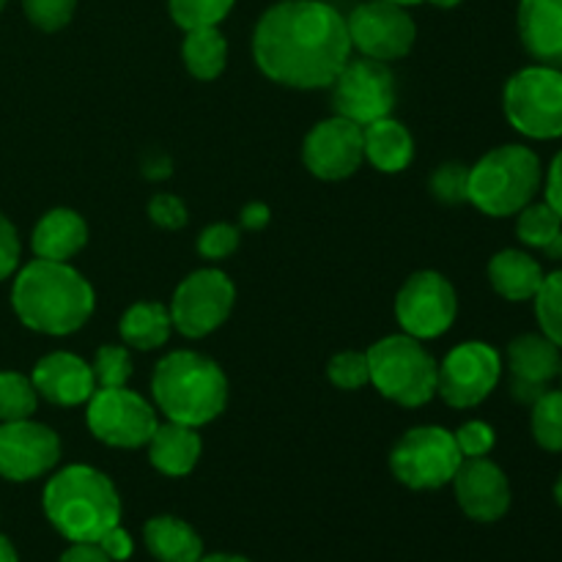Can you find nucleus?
Returning a JSON list of instances; mask_svg holds the SVG:
<instances>
[{"label":"nucleus","instance_id":"obj_31","mask_svg":"<svg viewBox=\"0 0 562 562\" xmlns=\"http://www.w3.org/2000/svg\"><path fill=\"white\" fill-rule=\"evenodd\" d=\"M236 0H168L170 16L181 31L217 27L231 14Z\"/></svg>","mask_w":562,"mask_h":562},{"label":"nucleus","instance_id":"obj_15","mask_svg":"<svg viewBox=\"0 0 562 562\" xmlns=\"http://www.w3.org/2000/svg\"><path fill=\"white\" fill-rule=\"evenodd\" d=\"M302 162L322 181L349 179L366 162L362 126L340 115L318 121L302 143Z\"/></svg>","mask_w":562,"mask_h":562},{"label":"nucleus","instance_id":"obj_30","mask_svg":"<svg viewBox=\"0 0 562 562\" xmlns=\"http://www.w3.org/2000/svg\"><path fill=\"white\" fill-rule=\"evenodd\" d=\"M38 404V393L31 376L16 371H0V423L27 420Z\"/></svg>","mask_w":562,"mask_h":562},{"label":"nucleus","instance_id":"obj_49","mask_svg":"<svg viewBox=\"0 0 562 562\" xmlns=\"http://www.w3.org/2000/svg\"><path fill=\"white\" fill-rule=\"evenodd\" d=\"M554 499H558V505L562 508V475H560L558 486H554Z\"/></svg>","mask_w":562,"mask_h":562},{"label":"nucleus","instance_id":"obj_50","mask_svg":"<svg viewBox=\"0 0 562 562\" xmlns=\"http://www.w3.org/2000/svg\"><path fill=\"white\" fill-rule=\"evenodd\" d=\"M5 3H9V0H0V11H3V5H5Z\"/></svg>","mask_w":562,"mask_h":562},{"label":"nucleus","instance_id":"obj_25","mask_svg":"<svg viewBox=\"0 0 562 562\" xmlns=\"http://www.w3.org/2000/svg\"><path fill=\"white\" fill-rule=\"evenodd\" d=\"M148 552L159 562H198L203 558V541L187 521L176 516H154L143 527Z\"/></svg>","mask_w":562,"mask_h":562},{"label":"nucleus","instance_id":"obj_14","mask_svg":"<svg viewBox=\"0 0 562 562\" xmlns=\"http://www.w3.org/2000/svg\"><path fill=\"white\" fill-rule=\"evenodd\" d=\"M346 27H349L351 49H357L362 58L382 60V64L409 55L417 38V25L409 11L384 0H368L357 5L346 16Z\"/></svg>","mask_w":562,"mask_h":562},{"label":"nucleus","instance_id":"obj_17","mask_svg":"<svg viewBox=\"0 0 562 562\" xmlns=\"http://www.w3.org/2000/svg\"><path fill=\"white\" fill-rule=\"evenodd\" d=\"M508 371H510V395L519 404H536L549 384L562 371V349L547 335L527 333L510 340L508 346Z\"/></svg>","mask_w":562,"mask_h":562},{"label":"nucleus","instance_id":"obj_3","mask_svg":"<svg viewBox=\"0 0 562 562\" xmlns=\"http://www.w3.org/2000/svg\"><path fill=\"white\" fill-rule=\"evenodd\" d=\"M44 514L71 543H97L121 525V497L104 472L88 464H69L44 486Z\"/></svg>","mask_w":562,"mask_h":562},{"label":"nucleus","instance_id":"obj_5","mask_svg":"<svg viewBox=\"0 0 562 562\" xmlns=\"http://www.w3.org/2000/svg\"><path fill=\"white\" fill-rule=\"evenodd\" d=\"M543 184L541 159L532 148L508 143L497 146L470 168L467 201L488 217H514Z\"/></svg>","mask_w":562,"mask_h":562},{"label":"nucleus","instance_id":"obj_34","mask_svg":"<svg viewBox=\"0 0 562 562\" xmlns=\"http://www.w3.org/2000/svg\"><path fill=\"white\" fill-rule=\"evenodd\" d=\"M327 376L335 387L340 390H360L371 384V371H368L366 351H340L329 360Z\"/></svg>","mask_w":562,"mask_h":562},{"label":"nucleus","instance_id":"obj_2","mask_svg":"<svg viewBox=\"0 0 562 562\" xmlns=\"http://www.w3.org/2000/svg\"><path fill=\"white\" fill-rule=\"evenodd\" d=\"M11 307L27 329L60 338L86 327L97 307V294L86 274L69 261L36 258L16 272Z\"/></svg>","mask_w":562,"mask_h":562},{"label":"nucleus","instance_id":"obj_16","mask_svg":"<svg viewBox=\"0 0 562 562\" xmlns=\"http://www.w3.org/2000/svg\"><path fill=\"white\" fill-rule=\"evenodd\" d=\"M60 461V439L36 420L0 423V477L14 483L36 481Z\"/></svg>","mask_w":562,"mask_h":562},{"label":"nucleus","instance_id":"obj_36","mask_svg":"<svg viewBox=\"0 0 562 562\" xmlns=\"http://www.w3.org/2000/svg\"><path fill=\"white\" fill-rule=\"evenodd\" d=\"M239 231L228 223L209 225V228H203L201 236H198V252H201L206 261H223V258L234 256V252L239 250Z\"/></svg>","mask_w":562,"mask_h":562},{"label":"nucleus","instance_id":"obj_4","mask_svg":"<svg viewBox=\"0 0 562 562\" xmlns=\"http://www.w3.org/2000/svg\"><path fill=\"white\" fill-rule=\"evenodd\" d=\"M151 395L168 420L201 428L217 420L228 406V376L212 357L179 349L154 368Z\"/></svg>","mask_w":562,"mask_h":562},{"label":"nucleus","instance_id":"obj_37","mask_svg":"<svg viewBox=\"0 0 562 562\" xmlns=\"http://www.w3.org/2000/svg\"><path fill=\"white\" fill-rule=\"evenodd\" d=\"M467 187H470V168L461 162H445L431 176V192L442 203H464Z\"/></svg>","mask_w":562,"mask_h":562},{"label":"nucleus","instance_id":"obj_44","mask_svg":"<svg viewBox=\"0 0 562 562\" xmlns=\"http://www.w3.org/2000/svg\"><path fill=\"white\" fill-rule=\"evenodd\" d=\"M269 217H272V214H269V206H267V203H258V201L247 203V206L241 209V214H239L241 225H245L247 231H261V228H267Z\"/></svg>","mask_w":562,"mask_h":562},{"label":"nucleus","instance_id":"obj_40","mask_svg":"<svg viewBox=\"0 0 562 562\" xmlns=\"http://www.w3.org/2000/svg\"><path fill=\"white\" fill-rule=\"evenodd\" d=\"M20 236L11 220L0 212V280L11 278L20 267Z\"/></svg>","mask_w":562,"mask_h":562},{"label":"nucleus","instance_id":"obj_9","mask_svg":"<svg viewBox=\"0 0 562 562\" xmlns=\"http://www.w3.org/2000/svg\"><path fill=\"white\" fill-rule=\"evenodd\" d=\"M236 305V285L223 269H195L187 274L170 300V322L184 338H206L228 322Z\"/></svg>","mask_w":562,"mask_h":562},{"label":"nucleus","instance_id":"obj_48","mask_svg":"<svg viewBox=\"0 0 562 562\" xmlns=\"http://www.w3.org/2000/svg\"><path fill=\"white\" fill-rule=\"evenodd\" d=\"M384 3H395V5H417V3H423V0H384Z\"/></svg>","mask_w":562,"mask_h":562},{"label":"nucleus","instance_id":"obj_21","mask_svg":"<svg viewBox=\"0 0 562 562\" xmlns=\"http://www.w3.org/2000/svg\"><path fill=\"white\" fill-rule=\"evenodd\" d=\"M148 461L157 472L168 477H184L198 467L203 453V442L198 428L181 423H159L154 437L148 439Z\"/></svg>","mask_w":562,"mask_h":562},{"label":"nucleus","instance_id":"obj_38","mask_svg":"<svg viewBox=\"0 0 562 562\" xmlns=\"http://www.w3.org/2000/svg\"><path fill=\"white\" fill-rule=\"evenodd\" d=\"M453 437L464 459H483V456L492 453L494 445H497V434H494V428L483 420L464 423Z\"/></svg>","mask_w":562,"mask_h":562},{"label":"nucleus","instance_id":"obj_28","mask_svg":"<svg viewBox=\"0 0 562 562\" xmlns=\"http://www.w3.org/2000/svg\"><path fill=\"white\" fill-rule=\"evenodd\" d=\"M516 236L521 239V245L532 247V250L562 258V220L547 201L527 203L516 214Z\"/></svg>","mask_w":562,"mask_h":562},{"label":"nucleus","instance_id":"obj_51","mask_svg":"<svg viewBox=\"0 0 562 562\" xmlns=\"http://www.w3.org/2000/svg\"><path fill=\"white\" fill-rule=\"evenodd\" d=\"M560 379H562V371H560Z\"/></svg>","mask_w":562,"mask_h":562},{"label":"nucleus","instance_id":"obj_27","mask_svg":"<svg viewBox=\"0 0 562 562\" xmlns=\"http://www.w3.org/2000/svg\"><path fill=\"white\" fill-rule=\"evenodd\" d=\"M181 60L195 80H217L228 64V42H225L223 31L220 27L187 31L184 44H181Z\"/></svg>","mask_w":562,"mask_h":562},{"label":"nucleus","instance_id":"obj_22","mask_svg":"<svg viewBox=\"0 0 562 562\" xmlns=\"http://www.w3.org/2000/svg\"><path fill=\"white\" fill-rule=\"evenodd\" d=\"M88 223L75 209H53L36 223L31 247L36 258L47 261H69L86 247Z\"/></svg>","mask_w":562,"mask_h":562},{"label":"nucleus","instance_id":"obj_6","mask_svg":"<svg viewBox=\"0 0 562 562\" xmlns=\"http://www.w3.org/2000/svg\"><path fill=\"white\" fill-rule=\"evenodd\" d=\"M368 355L371 384L382 398L398 406H426L437 395V368L431 351L412 335H387Z\"/></svg>","mask_w":562,"mask_h":562},{"label":"nucleus","instance_id":"obj_46","mask_svg":"<svg viewBox=\"0 0 562 562\" xmlns=\"http://www.w3.org/2000/svg\"><path fill=\"white\" fill-rule=\"evenodd\" d=\"M198 562H250L247 558H239V554H206Z\"/></svg>","mask_w":562,"mask_h":562},{"label":"nucleus","instance_id":"obj_8","mask_svg":"<svg viewBox=\"0 0 562 562\" xmlns=\"http://www.w3.org/2000/svg\"><path fill=\"white\" fill-rule=\"evenodd\" d=\"M461 461H464V456L456 445L453 431L442 426L409 428L390 450L393 475L398 477V483L415 488V492L448 486Z\"/></svg>","mask_w":562,"mask_h":562},{"label":"nucleus","instance_id":"obj_32","mask_svg":"<svg viewBox=\"0 0 562 562\" xmlns=\"http://www.w3.org/2000/svg\"><path fill=\"white\" fill-rule=\"evenodd\" d=\"M541 333L562 349V269L543 278L541 289L532 296Z\"/></svg>","mask_w":562,"mask_h":562},{"label":"nucleus","instance_id":"obj_10","mask_svg":"<svg viewBox=\"0 0 562 562\" xmlns=\"http://www.w3.org/2000/svg\"><path fill=\"white\" fill-rule=\"evenodd\" d=\"M88 431L93 439L121 450L146 448L157 431V406L126 387H99L88 398Z\"/></svg>","mask_w":562,"mask_h":562},{"label":"nucleus","instance_id":"obj_19","mask_svg":"<svg viewBox=\"0 0 562 562\" xmlns=\"http://www.w3.org/2000/svg\"><path fill=\"white\" fill-rule=\"evenodd\" d=\"M31 382L36 393L55 406H82L97 393L93 368L71 351H53L42 357L33 368Z\"/></svg>","mask_w":562,"mask_h":562},{"label":"nucleus","instance_id":"obj_13","mask_svg":"<svg viewBox=\"0 0 562 562\" xmlns=\"http://www.w3.org/2000/svg\"><path fill=\"white\" fill-rule=\"evenodd\" d=\"M333 110L340 119H349L355 124L366 126L371 121L393 115L395 99V75L387 64L371 58L346 60L333 82Z\"/></svg>","mask_w":562,"mask_h":562},{"label":"nucleus","instance_id":"obj_20","mask_svg":"<svg viewBox=\"0 0 562 562\" xmlns=\"http://www.w3.org/2000/svg\"><path fill=\"white\" fill-rule=\"evenodd\" d=\"M519 36L538 64L562 69V0H521Z\"/></svg>","mask_w":562,"mask_h":562},{"label":"nucleus","instance_id":"obj_43","mask_svg":"<svg viewBox=\"0 0 562 562\" xmlns=\"http://www.w3.org/2000/svg\"><path fill=\"white\" fill-rule=\"evenodd\" d=\"M58 562H113L99 543H71Z\"/></svg>","mask_w":562,"mask_h":562},{"label":"nucleus","instance_id":"obj_26","mask_svg":"<svg viewBox=\"0 0 562 562\" xmlns=\"http://www.w3.org/2000/svg\"><path fill=\"white\" fill-rule=\"evenodd\" d=\"M170 329V311L162 302H135L132 307H126L124 316L119 322V335L124 340V346L137 351H151L159 346L168 344Z\"/></svg>","mask_w":562,"mask_h":562},{"label":"nucleus","instance_id":"obj_45","mask_svg":"<svg viewBox=\"0 0 562 562\" xmlns=\"http://www.w3.org/2000/svg\"><path fill=\"white\" fill-rule=\"evenodd\" d=\"M0 562H20L16 560L14 547H11V541L5 536H0Z\"/></svg>","mask_w":562,"mask_h":562},{"label":"nucleus","instance_id":"obj_18","mask_svg":"<svg viewBox=\"0 0 562 562\" xmlns=\"http://www.w3.org/2000/svg\"><path fill=\"white\" fill-rule=\"evenodd\" d=\"M456 499L470 519L492 525L510 508V483L492 459H464L453 475Z\"/></svg>","mask_w":562,"mask_h":562},{"label":"nucleus","instance_id":"obj_42","mask_svg":"<svg viewBox=\"0 0 562 562\" xmlns=\"http://www.w3.org/2000/svg\"><path fill=\"white\" fill-rule=\"evenodd\" d=\"M543 201L560 214L562 220V151L552 159L547 170V179H543Z\"/></svg>","mask_w":562,"mask_h":562},{"label":"nucleus","instance_id":"obj_12","mask_svg":"<svg viewBox=\"0 0 562 562\" xmlns=\"http://www.w3.org/2000/svg\"><path fill=\"white\" fill-rule=\"evenodd\" d=\"M503 376V357L483 340H464L437 368V393L453 409L483 404Z\"/></svg>","mask_w":562,"mask_h":562},{"label":"nucleus","instance_id":"obj_7","mask_svg":"<svg viewBox=\"0 0 562 562\" xmlns=\"http://www.w3.org/2000/svg\"><path fill=\"white\" fill-rule=\"evenodd\" d=\"M503 110L508 124L532 140L562 137V69L525 66L503 91Z\"/></svg>","mask_w":562,"mask_h":562},{"label":"nucleus","instance_id":"obj_47","mask_svg":"<svg viewBox=\"0 0 562 562\" xmlns=\"http://www.w3.org/2000/svg\"><path fill=\"white\" fill-rule=\"evenodd\" d=\"M426 3L439 5V9H456V5H459L461 0H426Z\"/></svg>","mask_w":562,"mask_h":562},{"label":"nucleus","instance_id":"obj_33","mask_svg":"<svg viewBox=\"0 0 562 562\" xmlns=\"http://www.w3.org/2000/svg\"><path fill=\"white\" fill-rule=\"evenodd\" d=\"M93 379L99 387H126L132 376V357L126 346L119 344H104L99 346L93 355Z\"/></svg>","mask_w":562,"mask_h":562},{"label":"nucleus","instance_id":"obj_24","mask_svg":"<svg viewBox=\"0 0 562 562\" xmlns=\"http://www.w3.org/2000/svg\"><path fill=\"white\" fill-rule=\"evenodd\" d=\"M543 269L530 252L525 250H499L488 261V283L503 300L527 302L538 294L543 283Z\"/></svg>","mask_w":562,"mask_h":562},{"label":"nucleus","instance_id":"obj_11","mask_svg":"<svg viewBox=\"0 0 562 562\" xmlns=\"http://www.w3.org/2000/svg\"><path fill=\"white\" fill-rule=\"evenodd\" d=\"M459 316V294L445 274L434 269L409 274L395 296V318L401 333L431 340L448 333Z\"/></svg>","mask_w":562,"mask_h":562},{"label":"nucleus","instance_id":"obj_41","mask_svg":"<svg viewBox=\"0 0 562 562\" xmlns=\"http://www.w3.org/2000/svg\"><path fill=\"white\" fill-rule=\"evenodd\" d=\"M99 547H102V552L108 554L113 562H124L132 558V549H135V543H132V536L124 530L121 525H115L113 530L104 532L102 538H99Z\"/></svg>","mask_w":562,"mask_h":562},{"label":"nucleus","instance_id":"obj_39","mask_svg":"<svg viewBox=\"0 0 562 562\" xmlns=\"http://www.w3.org/2000/svg\"><path fill=\"white\" fill-rule=\"evenodd\" d=\"M148 217L154 225L165 231H179L187 225V206L181 198L170 195V192H157L148 201Z\"/></svg>","mask_w":562,"mask_h":562},{"label":"nucleus","instance_id":"obj_1","mask_svg":"<svg viewBox=\"0 0 562 562\" xmlns=\"http://www.w3.org/2000/svg\"><path fill=\"white\" fill-rule=\"evenodd\" d=\"M349 58L346 16L324 0H280L252 31V60L285 88H329Z\"/></svg>","mask_w":562,"mask_h":562},{"label":"nucleus","instance_id":"obj_29","mask_svg":"<svg viewBox=\"0 0 562 562\" xmlns=\"http://www.w3.org/2000/svg\"><path fill=\"white\" fill-rule=\"evenodd\" d=\"M532 439L549 453H562V390H547L532 404Z\"/></svg>","mask_w":562,"mask_h":562},{"label":"nucleus","instance_id":"obj_35","mask_svg":"<svg viewBox=\"0 0 562 562\" xmlns=\"http://www.w3.org/2000/svg\"><path fill=\"white\" fill-rule=\"evenodd\" d=\"M25 16L38 31L55 33L66 27L75 16L77 0H22Z\"/></svg>","mask_w":562,"mask_h":562},{"label":"nucleus","instance_id":"obj_23","mask_svg":"<svg viewBox=\"0 0 562 562\" xmlns=\"http://www.w3.org/2000/svg\"><path fill=\"white\" fill-rule=\"evenodd\" d=\"M362 151L382 173H401L415 159V137L401 121L384 115L362 126Z\"/></svg>","mask_w":562,"mask_h":562}]
</instances>
